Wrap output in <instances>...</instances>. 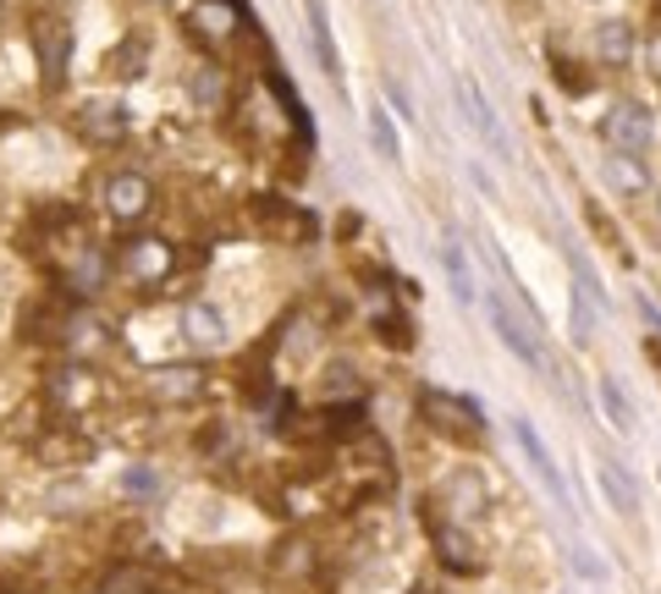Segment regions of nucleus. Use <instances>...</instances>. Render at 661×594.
Wrapping results in <instances>:
<instances>
[{"label": "nucleus", "instance_id": "nucleus-24", "mask_svg": "<svg viewBox=\"0 0 661 594\" xmlns=\"http://www.w3.org/2000/svg\"><path fill=\"white\" fill-rule=\"evenodd\" d=\"M573 567H579L590 583H601V578H606V567H601V561H595V550H584V545L573 550Z\"/></svg>", "mask_w": 661, "mask_h": 594}, {"label": "nucleus", "instance_id": "nucleus-7", "mask_svg": "<svg viewBox=\"0 0 661 594\" xmlns=\"http://www.w3.org/2000/svg\"><path fill=\"white\" fill-rule=\"evenodd\" d=\"M78 127H83L89 144H122V138H127V105H116V100H89V105L78 111Z\"/></svg>", "mask_w": 661, "mask_h": 594}, {"label": "nucleus", "instance_id": "nucleus-19", "mask_svg": "<svg viewBox=\"0 0 661 594\" xmlns=\"http://www.w3.org/2000/svg\"><path fill=\"white\" fill-rule=\"evenodd\" d=\"M595 51H601V61H623L634 51V29L628 23H601L595 29Z\"/></svg>", "mask_w": 661, "mask_h": 594}, {"label": "nucleus", "instance_id": "nucleus-23", "mask_svg": "<svg viewBox=\"0 0 661 594\" xmlns=\"http://www.w3.org/2000/svg\"><path fill=\"white\" fill-rule=\"evenodd\" d=\"M568 265H573V276H579V287L595 298V309H606V287H601V276L590 270V259L579 254V248H568Z\"/></svg>", "mask_w": 661, "mask_h": 594}, {"label": "nucleus", "instance_id": "nucleus-18", "mask_svg": "<svg viewBox=\"0 0 661 594\" xmlns=\"http://www.w3.org/2000/svg\"><path fill=\"white\" fill-rule=\"evenodd\" d=\"M309 34H314L320 67H325V72H343V61H337V45H330V23H325V7H320V0H309Z\"/></svg>", "mask_w": 661, "mask_h": 594}, {"label": "nucleus", "instance_id": "nucleus-13", "mask_svg": "<svg viewBox=\"0 0 661 594\" xmlns=\"http://www.w3.org/2000/svg\"><path fill=\"white\" fill-rule=\"evenodd\" d=\"M370 144H376V155H381L386 166H403V138H397V127H392V111H386V105H376V111H370Z\"/></svg>", "mask_w": 661, "mask_h": 594}, {"label": "nucleus", "instance_id": "nucleus-16", "mask_svg": "<svg viewBox=\"0 0 661 594\" xmlns=\"http://www.w3.org/2000/svg\"><path fill=\"white\" fill-rule=\"evenodd\" d=\"M441 270H447V281H452V298L458 303H474L480 292H474V276H469V259H463V248L458 243H447L441 248Z\"/></svg>", "mask_w": 661, "mask_h": 594}, {"label": "nucleus", "instance_id": "nucleus-5", "mask_svg": "<svg viewBox=\"0 0 661 594\" xmlns=\"http://www.w3.org/2000/svg\"><path fill=\"white\" fill-rule=\"evenodd\" d=\"M149 204H155V188H149L144 171H116L105 182V210L116 221H138V215H149Z\"/></svg>", "mask_w": 661, "mask_h": 594}, {"label": "nucleus", "instance_id": "nucleus-10", "mask_svg": "<svg viewBox=\"0 0 661 594\" xmlns=\"http://www.w3.org/2000/svg\"><path fill=\"white\" fill-rule=\"evenodd\" d=\"M122 270H127L133 281H160V276L171 270V248H166L160 237H138V243H127Z\"/></svg>", "mask_w": 661, "mask_h": 594}, {"label": "nucleus", "instance_id": "nucleus-11", "mask_svg": "<svg viewBox=\"0 0 661 594\" xmlns=\"http://www.w3.org/2000/svg\"><path fill=\"white\" fill-rule=\"evenodd\" d=\"M595 479H601V495H606V506H617V517H639V490H634L628 468H617L612 457H601Z\"/></svg>", "mask_w": 661, "mask_h": 594}, {"label": "nucleus", "instance_id": "nucleus-20", "mask_svg": "<svg viewBox=\"0 0 661 594\" xmlns=\"http://www.w3.org/2000/svg\"><path fill=\"white\" fill-rule=\"evenodd\" d=\"M144 61H149V40H122V45L111 51V72H116V78H138Z\"/></svg>", "mask_w": 661, "mask_h": 594}, {"label": "nucleus", "instance_id": "nucleus-15", "mask_svg": "<svg viewBox=\"0 0 661 594\" xmlns=\"http://www.w3.org/2000/svg\"><path fill=\"white\" fill-rule=\"evenodd\" d=\"M436 550L447 556V567H452V572H474V567H480L474 545H469V539H463L452 523H436Z\"/></svg>", "mask_w": 661, "mask_h": 594}, {"label": "nucleus", "instance_id": "nucleus-22", "mask_svg": "<svg viewBox=\"0 0 661 594\" xmlns=\"http://www.w3.org/2000/svg\"><path fill=\"white\" fill-rule=\"evenodd\" d=\"M155 490H160V473H155L149 462H133V468H122V495L144 501V495H155Z\"/></svg>", "mask_w": 661, "mask_h": 594}, {"label": "nucleus", "instance_id": "nucleus-26", "mask_svg": "<svg viewBox=\"0 0 661 594\" xmlns=\"http://www.w3.org/2000/svg\"><path fill=\"white\" fill-rule=\"evenodd\" d=\"M650 67H656V78H661V40L650 45Z\"/></svg>", "mask_w": 661, "mask_h": 594}, {"label": "nucleus", "instance_id": "nucleus-17", "mask_svg": "<svg viewBox=\"0 0 661 594\" xmlns=\"http://www.w3.org/2000/svg\"><path fill=\"white\" fill-rule=\"evenodd\" d=\"M606 182L623 188V193H645V188H650L645 166H639L634 155H617V149H612V160H606Z\"/></svg>", "mask_w": 661, "mask_h": 594}, {"label": "nucleus", "instance_id": "nucleus-3", "mask_svg": "<svg viewBox=\"0 0 661 594\" xmlns=\"http://www.w3.org/2000/svg\"><path fill=\"white\" fill-rule=\"evenodd\" d=\"M650 138H656V127H650V111H645V105L617 100V105L606 111V144H612L617 155H639V149H650Z\"/></svg>", "mask_w": 661, "mask_h": 594}, {"label": "nucleus", "instance_id": "nucleus-1", "mask_svg": "<svg viewBox=\"0 0 661 594\" xmlns=\"http://www.w3.org/2000/svg\"><path fill=\"white\" fill-rule=\"evenodd\" d=\"M513 440H518V451H524V462H529V473L540 479V490L562 506V512H573V495H568V484H562V473H557V457L546 451V440H540V429L529 424V418H513ZM579 517V512H573Z\"/></svg>", "mask_w": 661, "mask_h": 594}, {"label": "nucleus", "instance_id": "nucleus-14", "mask_svg": "<svg viewBox=\"0 0 661 594\" xmlns=\"http://www.w3.org/2000/svg\"><path fill=\"white\" fill-rule=\"evenodd\" d=\"M199 391H204L199 369H160L155 374V396H166V402H193Z\"/></svg>", "mask_w": 661, "mask_h": 594}, {"label": "nucleus", "instance_id": "nucleus-21", "mask_svg": "<svg viewBox=\"0 0 661 594\" xmlns=\"http://www.w3.org/2000/svg\"><path fill=\"white\" fill-rule=\"evenodd\" d=\"M595 314H601V309H595V298L579 287V292L568 298V325H573V336H579V341H590V330H595Z\"/></svg>", "mask_w": 661, "mask_h": 594}, {"label": "nucleus", "instance_id": "nucleus-2", "mask_svg": "<svg viewBox=\"0 0 661 594\" xmlns=\"http://www.w3.org/2000/svg\"><path fill=\"white\" fill-rule=\"evenodd\" d=\"M485 314H491V330L502 336V347L518 358V363H529V369H540V336L513 314V303L502 298V292H485Z\"/></svg>", "mask_w": 661, "mask_h": 594}, {"label": "nucleus", "instance_id": "nucleus-25", "mask_svg": "<svg viewBox=\"0 0 661 594\" xmlns=\"http://www.w3.org/2000/svg\"><path fill=\"white\" fill-rule=\"evenodd\" d=\"M392 105H397V116H403V122H408V116H414V105H408V94H403V89H397V83H392Z\"/></svg>", "mask_w": 661, "mask_h": 594}, {"label": "nucleus", "instance_id": "nucleus-4", "mask_svg": "<svg viewBox=\"0 0 661 594\" xmlns=\"http://www.w3.org/2000/svg\"><path fill=\"white\" fill-rule=\"evenodd\" d=\"M34 51H40V78H45V89H61L67 83V61H72V34H67V23H40V34H34Z\"/></svg>", "mask_w": 661, "mask_h": 594}, {"label": "nucleus", "instance_id": "nucleus-9", "mask_svg": "<svg viewBox=\"0 0 661 594\" xmlns=\"http://www.w3.org/2000/svg\"><path fill=\"white\" fill-rule=\"evenodd\" d=\"M447 506H452V517H458V523H474V517L485 512V473L458 468V473L447 479Z\"/></svg>", "mask_w": 661, "mask_h": 594}, {"label": "nucleus", "instance_id": "nucleus-27", "mask_svg": "<svg viewBox=\"0 0 661 594\" xmlns=\"http://www.w3.org/2000/svg\"><path fill=\"white\" fill-rule=\"evenodd\" d=\"M656 226H661V199H656Z\"/></svg>", "mask_w": 661, "mask_h": 594}, {"label": "nucleus", "instance_id": "nucleus-6", "mask_svg": "<svg viewBox=\"0 0 661 594\" xmlns=\"http://www.w3.org/2000/svg\"><path fill=\"white\" fill-rule=\"evenodd\" d=\"M182 330H188V341H193L199 352H215V347H226V336H232L226 314H221L210 298H193V303L182 309Z\"/></svg>", "mask_w": 661, "mask_h": 594}, {"label": "nucleus", "instance_id": "nucleus-12", "mask_svg": "<svg viewBox=\"0 0 661 594\" xmlns=\"http://www.w3.org/2000/svg\"><path fill=\"white\" fill-rule=\"evenodd\" d=\"M595 396H601V413H606V424H612L617 435H634V429H639V413H634L628 391L617 385V374H601V380H595Z\"/></svg>", "mask_w": 661, "mask_h": 594}, {"label": "nucleus", "instance_id": "nucleus-8", "mask_svg": "<svg viewBox=\"0 0 661 594\" xmlns=\"http://www.w3.org/2000/svg\"><path fill=\"white\" fill-rule=\"evenodd\" d=\"M458 100H463V111H469L474 133H480L496 155H507V133H502V122H496V105L480 94V83H474V78H458Z\"/></svg>", "mask_w": 661, "mask_h": 594}]
</instances>
